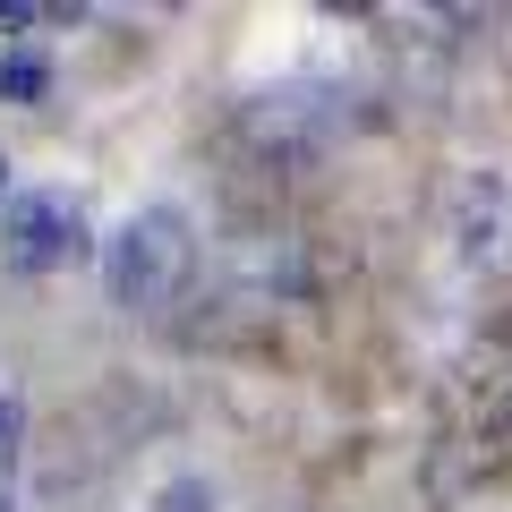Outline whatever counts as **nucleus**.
I'll use <instances>...</instances> for the list:
<instances>
[{"label":"nucleus","instance_id":"nucleus-5","mask_svg":"<svg viewBox=\"0 0 512 512\" xmlns=\"http://www.w3.org/2000/svg\"><path fill=\"white\" fill-rule=\"evenodd\" d=\"M146 512H214V487H205V478H171Z\"/></svg>","mask_w":512,"mask_h":512},{"label":"nucleus","instance_id":"nucleus-4","mask_svg":"<svg viewBox=\"0 0 512 512\" xmlns=\"http://www.w3.org/2000/svg\"><path fill=\"white\" fill-rule=\"evenodd\" d=\"M43 94H52V60H35V52L0 60V103H43Z\"/></svg>","mask_w":512,"mask_h":512},{"label":"nucleus","instance_id":"nucleus-6","mask_svg":"<svg viewBox=\"0 0 512 512\" xmlns=\"http://www.w3.org/2000/svg\"><path fill=\"white\" fill-rule=\"evenodd\" d=\"M52 9H35V0H0V35H18V26H43Z\"/></svg>","mask_w":512,"mask_h":512},{"label":"nucleus","instance_id":"nucleus-7","mask_svg":"<svg viewBox=\"0 0 512 512\" xmlns=\"http://www.w3.org/2000/svg\"><path fill=\"white\" fill-rule=\"evenodd\" d=\"M0 444H9V402H0Z\"/></svg>","mask_w":512,"mask_h":512},{"label":"nucleus","instance_id":"nucleus-2","mask_svg":"<svg viewBox=\"0 0 512 512\" xmlns=\"http://www.w3.org/2000/svg\"><path fill=\"white\" fill-rule=\"evenodd\" d=\"M231 137L265 171H308L350 137V94H333V86H265V94L239 103Z\"/></svg>","mask_w":512,"mask_h":512},{"label":"nucleus","instance_id":"nucleus-8","mask_svg":"<svg viewBox=\"0 0 512 512\" xmlns=\"http://www.w3.org/2000/svg\"><path fill=\"white\" fill-rule=\"evenodd\" d=\"M0 188H9V163H0Z\"/></svg>","mask_w":512,"mask_h":512},{"label":"nucleus","instance_id":"nucleus-3","mask_svg":"<svg viewBox=\"0 0 512 512\" xmlns=\"http://www.w3.org/2000/svg\"><path fill=\"white\" fill-rule=\"evenodd\" d=\"M0 256L18 265V274H69L94 256V231H86V205L60 197V188H26L9 197L0 214Z\"/></svg>","mask_w":512,"mask_h":512},{"label":"nucleus","instance_id":"nucleus-1","mask_svg":"<svg viewBox=\"0 0 512 512\" xmlns=\"http://www.w3.org/2000/svg\"><path fill=\"white\" fill-rule=\"evenodd\" d=\"M197 274V222L180 205H137L103 239V291L120 316H163Z\"/></svg>","mask_w":512,"mask_h":512}]
</instances>
